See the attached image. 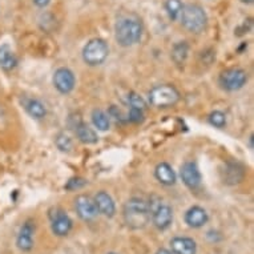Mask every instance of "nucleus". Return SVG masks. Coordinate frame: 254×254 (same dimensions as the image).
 Instances as JSON below:
<instances>
[{"label":"nucleus","mask_w":254,"mask_h":254,"mask_svg":"<svg viewBox=\"0 0 254 254\" xmlns=\"http://www.w3.org/2000/svg\"><path fill=\"white\" fill-rule=\"evenodd\" d=\"M142 23L136 15H124L117 19L115 38L119 46L128 48L140 43L142 38Z\"/></svg>","instance_id":"1"},{"label":"nucleus","mask_w":254,"mask_h":254,"mask_svg":"<svg viewBox=\"0 0 254 254\" xmlns=\"http://www.w3.org/2000/svg\"><path fill=\"white\" fill-rule=\"evenodd\" d=\"M125 225L133 230L145 228L150 221V205L142 198L132 197L127 201L123 209Z\"/></svg>","instance_id":"2"},{"label":"nucleus","mask_w":254,"mask_h":254,"mask_svg":"<svg viewBox=\"0 0 254 254\" xmlns=\"http://www.w3.org/2000/svg\"><path fill=\"white\" fill-rule=\"evenodd\" d=\"M180 20L187 31L192 34H201L208 25V15L201 5L190 3L183 7V11L180 13Z\"/></svg>","instance_id":"3"},{"label":"nucleus","mask_w":254,"mask_h":254,"mask_svg":"<svg viewBox=\"0 0 254 254\" xmlns=\"http://www.w3.org/2000/svg\"><path fill=\"white\" fill-rule=\"evenodd\" d=\"M109 54L108 44L103 39H92L84 46L83 60L91 67H97L107 60Z\"/></svg>","instance_id":"4"},{"label":"nucleus","mask_w":254,"mask_h":254,"mask_svg":"<svg viewBox=\"0 0 254 254\" xmlns=\"http://www.w3.org/2000/svg\"><path fill=\"white\" fill-rule=\"evenodd\" d=\"M149 103L157 108H169L180 100V93L173 85H156L149 92Z\"/></svg>","instance_id":"5"},{"label":"nucleus","mask_w":254,"mask_h":254,"mask_svg":"<svg viewBox=\"0 0 254 254\" xmlns=\"http://www.w3.org/2000/svg\"><path fill=\"white\" fill-rule=\"evenodd\" d=\"M218 81H220L222 89H225V91H238L248 81V73L241 68H229L221 73Z\"/></svg>","instance_id":"6"},{"label":"nucleus","mask_w":254,"mask_h":254,"mask_svg":"<svg viewBox=\"0 0 254 254\" xmlns=\"http://www.w3.org/2000/svg\"><path fill=\"white\" fill-rule=\"evenodd\" d=\"M51 230L58 237H65L73 228V222L67 213L60 209H55V213H51Z\"/></svg>","instance_id":"7"},{"label":"nucleus","mask_w":254,"mask_h":254,"mask_svg":"<svg viewBox=\"0 0 254 254\" xmlns=\"http://www.w3.org/2000/svg\"><path fill=\"white\" fill-rule=\"evenodd\" d=\"M150 218L158 230H167L173 222V210L169 205L158 204L156 208H150Z\"/></svg>","instance_id":"8"},{"label":"nucleus","mask_w":254,"mask_h":254,"mask_svg":"<svg viewBox=\"0 0 254 254\" xmlns=\"http://www.w3.org/2000/svg\"><path fill=\"white\" fill-rule=\"evenodd\" d=\"M54 85L60 93L68 95L73 91L76 85V79L73 72L69 68H59L54 75Z\"/></svg>","instance_id":"9"},{"label":"nucleus","mask_w":254,"mask_h":254,"mask_svg":"<svg viewBox=\"0 0 254 254\" xmlns=\"http://www.w3.org/2000/svg\"><path fill=\"white\" fill-rule=\"evenodd\" d=\"M75 209L77 216L85 222L93 221L99 214L95 201L92 200L89 196H85V194H80V196L76 197Z\"/></svg>","instance_id":"10"},{"label":"nucleus","mask_w":254,"mask_h":254,"mask_svg":"<svg viewBox=\"0 0 254 254\" xmlns=\"http://www.w3.org/2000/svg\"><path fill=\"white\" fill-rule=\"evenodd\" d=\"M184 221L189 228H193V229H200L202 226H205L208 224L209 216L208 212L205 210L202 206H198V205H193L190 208L188 209L185 214H184Z\"/></svg>","instance_id":"11"},{"label":"nucleus","mask_w":254,"mask_h":254,"mask_svg":"<svg viewBox=\"0 0 254 254\" xmlns=\"http://www.w3.org/2000/svg\"><path fill=\"white\" fill-rule=\"evenodd\" d=\"M180 176H181L183 183L189 189L194 190L197 188H200L202 177H201V172L196 165V163L188 161V163L184 164L183 167H181V171H180Z\"/></svg>","instance_id":"12"},{"label":"nucleus","mask_w":254,"mask_h":254,"mask_svg":"<svg viewBox=\"0 0 254 254\" xmlns=\"http://www.w3.org/2000/svg\"><path fill=\"white\" fill-rule=\"evenodd\" d=\"M35 222L32 221H25L23 226L19 230L16 237V246L21 252H31L34 249L35 240Z\"/></svg>","instance_id":"13"},{"label":"nucleus","mask_w":254,"mask_h":254,"mask_svg":"<svg viewBox=\"0 0 254 254\" xmlns=\"http://www.w3.org/2000/svg\"><path fill=\"white\" fill-rule=\"evenodd\" d=\"M93 201H95V205H96L97 212L100 214L108 217V218L115 217V214H116V204H115L112 196L108 192H105V190L97 192Z\"/></svg>","instance_id":"14"},{"label":"nucleus","mask_w":254,"mask_h":254,"mask_svg":"<svg viewBox=\"0 0 254 254\" xmlns=\"http://www.w3.org/2000/svg\"><path fill=\"white\" fill-rule=\"evenodd\" d=\"M171 252L173 254H197V244L190 237H173L171 240Z\"/></svg>","instance_id":"15"},{"label":"nucleus","mask_w":254,"mask_h":254,"mask_svg":"<svg viewBox=\"0 0 254 254\" xmlns=\"http://www.w3.org/2000/svg\"><path fill=\"white\" fill-rule=\"evenodd\" d=\"M154 176L158 183H161L165 187H172L176 184V173L168 163L158 164L154 169Z\"/></svg>","instance_id":"16"},{"label":"nucleus","mask_w":254,"mask_h":254,"mask_svg":"<svg viewBox=\"0 0 254 254\" xmlns=\"http://www.w3.org/2000/svg\"><path fill=\"white\" fill-rule=\"evenodd\" d=\"M76 134L83 144H96L99 141L96 132L83 121H80L79 124L76 125Z\"/></svg>","instance_id":"17"},{"label":"nucleus","mask_w":254,"mask_h":254,"mask_svg":"<svg viewBox=\"0 0 254 254\" xmlns=\"http://www.w3.org/2000/svg\"><path fill=\"white\" fill-rule=\"evenodd\" d=\"M17 59L12 50L9 48V46L4 44L0 46V67L3 68L4 71H11L16 67Z\"/></svg>","instance_id":"18"},{"label":"nucleus","mask_w":254,"mask_h":254,"mask_svg":"<svg viewBox=\"0 0 254 254\" xmlns=\"http://www.w3.org/2000/svg\"><path fill=\"white\" fill-rule=\"evenodd\" d=\"M25 111L28 112V115L31 117H34L36 120H40V119H44L47 115V109L44 107L40 100H36V99H29V100L25 101Z\"/></svg>","instance_id":"19"},{"label":"nucleus","mask_w":254,"mask_h":254,"mask_svg":"<svg viewBox=\"0 0 254 254\" xmlns=\"http://www.w3.org/2000/svg\"><path fill=\"white\" fill-rule=\"evenodd\" d=\"M92 123L95 125V128H97V130H101V132H105V130L109 129V115L101 111V109H95L92 112Z\"/></svg>","instance_id":"20"},{"label":"nucleus","mask_w":254,"mask_h":254,"mask_svg":"<svg viewBox=\"0 0 254 254\" xmlns=\"http://www.w3.org/2000/svg\"><path fill=\"white\" fill-rule=\"evenodd\" d=\"M189 54V46L187 42H180L175 44L173 50H172V59L176 64H184Z\"/></svg>","instance_id":"21"},{"label":"nucleus","mask_w":254,"mask_h":254,"mask_svg":"<svg viewBox=\"0 0 254 254\" xmlns=\"http://www.w3.org/2000/svg\"><path fill=\"white\" fill-rule=\"evenodd\" d=\"M225 173L228 176H226V181H224V183L226 184L241 183L242 177H244V169L238 164H229Z\"/></svg>","instance_id":"22"},{"label":"nucleus","mask_w":254,"mask_h":254,"mask_svg":"<svg viewBox=\"0 0 254 254\" xmlns=\"http://www.w3.org/2000/svg\"><path fill=\"white\" fill-rule=\"evenodd\" d=\"M183 1L181 0H167L165 1V11L172 21H176L180 17V13L183 11Z\"/></svg>","instance_id":"23"},{"label":"nucleus","mask_w":254,"mask_h":254,"mask_svg":"<svg viewBox=\"0 0 254 254\" xmlns=\"http://www.w3.org/2000/svg\"><path fill=\"white\" fill-rule=\"evenodd\" d=\"M209 123L216 128H224L226 125L225 113L221 111H214L209 115Z\"/></svg>","instance_id":"24"},{"label":"nucleus","mask_w":254,"mask_h":254,"mask_svg":"<svg viewBox=\"0 0 254 254\" xmlns=\"http://www.w3.org/2000/svg\"><path fill=\"white\" fill-rule=\"evenodd\" d=\"M128 101H129L130 108H137L144 111L146 107L144 99L140 95H137V93H134V92H130L129 95H128Z\"/></svg>","instance_id":"25"},{"label":"nucleus","mask_w":254,"mask_h":254,"mask_svg":"<svg viewBox=\"0 0 254 254\" xmlns=\"http://www.w3.org/2000/svg\"><path fill=\"white\" fill-rule=\"evenodd\" d=\"M56 145H58L59 149L63 150V152H69L72 148L71 138L68 137L65 133H60L58 137H56Z\"/></svg>","instance_id":"26"},{"label":"nucleus","mask_w":254,"mask_h":254,"mask_svg":"<svg viewBox=\"0 0 254 254\" xmlns=\"http://www.w3.org/2000/svg\"><path fill=\"white\" fill-rule=\"evenodd\" d=\"M87 183V180L80 179V177H73V179H71L67 184H65V187L64 188H65L67 190H77V189H81L83 187H85Z\"/></svg>","instance_id":"27"},{"label":"nucleus","mask_w":254,"mask_h":254,"mask_svg":"<svg viewBox=\"0 0 254 254\" xmlns=\"http://www.w3.org/2000/svg\"><path fill=\"white\" fill-rule=\"evenodd\" d=\"M128 120L132 123H141L144 120V111L137 108H130L129 115H128Z\"/></svg>","instance_id":"28"},{"label":"nucleus","mask_w":254,"mask_h":254,"mask_svg":"<svg viewBox=\"0 0 254 254\" xmlns=\"http://www.w3.org/2000/svg\"><path fill=\"white\" fill-rule=\"evenodd\" d=\"M35 5H38L39 8H46L47 5L50 4L51 0H34Z\"/></svg>","instance_id":"29"},{"label":"nucleus","mask_w":254,"mask_h":254,"mask_svg":"<svg viewBox=\"0 0 254 254\" xmlns=\"http://www.w3.org/2000/svg\"><path fill=\"white\" fill-rule=\"evenodd\" d=\"M154 254H173V253H172L171 250L165 249V248H161V249H158Z\"/></svg>","instance_id":"30"},{"label":"nucleus","mask_w":254,"mask_h":254,"mask_svg":"<svg viewBox=\"0 0 254 254\" xmlns=\"http://www.w3.org/2000/svg\"><path fill=\"white\" fill-rule=\"evenodd\" d=\"M242 3H245V4H252L254 0H241Z\"/></svg>","instance_id":"31"},{"label":"nucleus","mask_w":254,"mask_h":254,"mask_svg":"<svg viewBox=\"0 0 254 254\" xmlns=\"http://www.w3.org/2000/svg\"><path fill=\"white\" fill-rule=\"evenodd\" d=\"M107 254H119V253H115V252H109V253H107Z\"/></svg>","instance_id":"32"}]
</instances>
